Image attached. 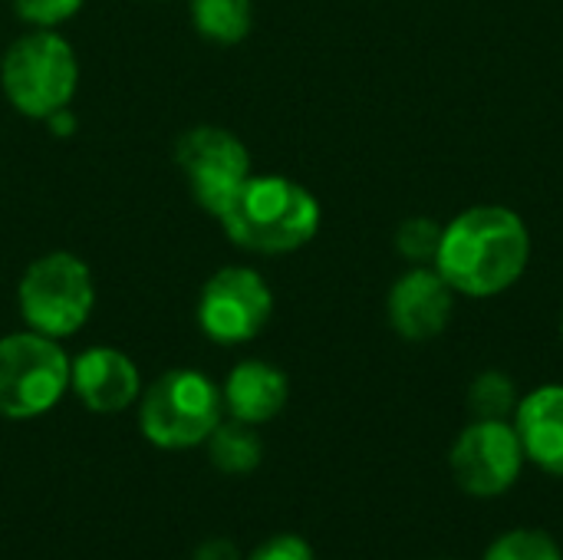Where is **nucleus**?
<instances>
[{
    "instance_id": "obj_2",
    "label": "nucleus",
    "mask_w": 563,
    "mask_h": 560,
    "mask_svg": "<svg viewBox=\"0 0 563 560\" xmlns=\"http://www.w3.org/2000/svg\"><path fill=\"white\" fill-rule=\"evenodd\" d=\"M320 201L310 188L284 175H247L218 211L224 234L254 254H290L320 231Z\"/></svg>"
},
{
    "instance_id": "obj_11",
    "label": "nucleus",
    "mask_w": 563,
    "mask_h": 560,
    "mask_svg": "<svg viewBox=\"0 0 563 560\" xmlns=\"http://www.w3.org/2000/svg\"><path fill=\"white\" fill-rule=\"evenodd\" d=\"M69 386L92 413L112 416L139 399V366L115 347H89L69 363Z\"/></svg>"
},
{
    "instance_id": "obj_20",
    "label": "nucleus",
    "mask_w": 563,
    "mask_h": 560,
    "mask_svg": "<svg viewBox=\"0 0 563 560\" xmlns=\"http://www.w3.org/2000/svg\"><path fill=\"white\" fill-rule=\"evenodd\" d=\"M247 560H317L313 548L300 538V535H277L271 541H264Z\"/></svg>"
},
{
    "instance_id": "obj_5",
    "label": "nucleus",
    "mask_w": 563,
    "mask_h": 560,
    "mask_svg": "<svg viewBox=\"0 0 563 560\" xmlns=\"http://www.w3.org/2000/svg\"><path fill=\"white\" fill-rule=\"evenodd\" d=\"M221 389L198 370H168L158 376L139 409L142 436L158 449H195L221 422Z\"/></svg>"
},
{
    "instance_id": "obj_10",
    "label": "nucleus",
    "mask_w": 563,
    "mask_h": 560,
    "mask_svg": "<svg viewBox=\"0 0 563 560\" xmlns=\"http://www.w3.org/2000/svg\"><path fill=\"white\" fill-rule=\"evenodd\" d=\"M452 310L455 290L429 264H416L412 271H406L386 297L389 327L409 343H426L445 333Z\"/></svg>"
},
{
    "instance_id": "obj_3",
    "label": "nucleus",
    "mask_w": 563,
    "mask_h": 560,
    "mask_svg": "<svg viewBox=\"0 0 563 560\" xmlns=\"http://www.w3.org/2000/svg\"><path fill=\"white\" fill-rule=\"evenodd\" d=\"M0 86L26 119H49L66 109L79 86V63L69 40L43 26L20 36L0 59Z\"/></svg>"
},
{
    "instance_id": "obj_13",
    "label": "nucleus",
    "mask_w": 563,
    "mask_h": 560,
    "mask_svg": "<svg viewBox=\"0 0 563 560\" xmlns=\"http://www.w3.org/2000/svg\"><path fill=\"white\" fill-rule=\"evenodd\" d=\"M290 396V383L284 376V370H277L274 363L264 360H244L228 373V383L221 389L224 409L231 413V419L247 422V426H261L271 422Z\"/></svg>"
},
{
    "instance_id": "obj_9",
    "label": "nucleus",
    "mask_w": 563,
    "mask_h": 560,
    "mask_svg": "<svg viewBox=\"0 0 563 560\" xmlns=\"http://www.w3.org/2000/svg\"><path fill=\"white\" fill-rule=\"evenodd\" d=\"M175 162L191 185L195 201L218 218L241 182L251 175L247 145L221 125H195L175 145Z\"/></svg>"
},
{
    "instance_id": "obj_15",
    "label": "nucleus",
    "mask_w": 563,
    "mask_h": 560,
    "mask_svg": "<svg viewBox=\"0 0 563 560\" xmlns=\"http://www.w3.org/2000/svg\"><path fill=\"white\" fill-rule=\"evenodd\" d=\"M191 20L205 40L234 46L251 33L254 7L251 0H191Z\"/></svg>"
},
{
    "instance_id": "obj_17",
    "label": "nucleus",
    "mask_w": 563,
    "mask_h": 560,
    "mask_svg": "<svg viewBox=\"0 0 563 560\" xmlns=\"http://www.w3.org/2000/svg\"><path fill=\"white\" fill-rule=\"evenodd\" d=\"M482 560H563V551L548 531L515 528L495 538Z\"/></svg>"
},
{
    "instance_id": "obj_4",
    "label": "nucleus",
    "mask_w": 563,
    "mask_h": 560,
    "mask_svg": "<svg viewBox=\"0 0 563 560\" xmlns=\"http://www.w3.org/2000/svg\"><path fill=\"white\" fill-rule=\"evenodd\" d=\"M16 307L30 330L63 340L86 327L96 307V284L82 257L53 251L36 257L16 287Z\"/></svg>"
},
{
    "instance_id": "obj_16",
    "label": "nucleus",
    "mask_w": 563,
    "mask_h": 560,
    "mask_svg": "<svg viewBox=\"0 0 563 560\" xmlns=\"http://www.w3.org/2000/svg\"><path fill=\"white\" fill-rule=\"evenodd\" d=\"M518 403V383L501 370H485L468 386V409L475 419H511Z\"/></svg>"
},
{
    "instance_id": "obj_8",
    "label": "nucleus",
    "mask_w": 563,
    "mask_h": 560,
    "mask_svg": "<svg viewBox=\"0 0 563 560\" xmlns=\"http://www.w3.org/2000/svg\"><path fill=\"white\" fill-rule=\"evenodd\" d=\"M274 314L271 284L251 267H221L198 297V327L208 340L234 347L254 340Z\"/></svg>"
},
{
    "instance_id": "obj_14",
    "label": "nucleus",
    "mask_w": 563,
    "mask_h": 560,
    "mask_svg": "<svg viewBox=\"0 0 563 560\" xmlns=\"http://www.w3.org/2000/svg\"><path fill=\"white\" fill-rule=\"evenodd\" d=\"M205 442H208L211 465L224 475H251L264 459V446H261L254 426L238 422V419L218 422Z\"/></svg>"
},
{
    "instance_id": "obj_1",
    "label": "nucleus",
    "mask_w": 563,
    "mask_h": 560,
    "mask_svg": "<svg viewBox=\"0 0 563 560\" xmlns=\"http://www.w3.org/2000/svg\"><path fill=\"white\" fill-rule=\"evenodd\" d=\"M531 261V234L518 211L475 205L442 224L435 271L462 297H498L521 281Z\"/></svg>"
},
{
    "instance_id": "obj_21",
    "label": "nucleus",
    "mask_w": 563,
    "mask_h": 560,
    "mask_svg": "<svg viewBox=\"0 0 563 560\" xmlns=\"http://www.w3.org/2000/svg\"><path fill=\"white\" fill-rule=\"evenodd\" d=\"M195 560H241V554L228 538H211L195 551Z\"/></svg>"
},
{
    "instance_id": "obj_23",
    "label": "nucleus",
    "mask_w": 563,
    "mask_h": 560,
    "mask_svg": "<svg viewBox=\"0 0 563 560\" xmlns=\"http://www.w3.org/2000/svg\"><path fill=\"white\" fill-rule=\"evenodd\" d=\"M561 337H563V317H561Z\"/></svg>"
},
{
    "instance_id": "obj_22",
    "label": "nucleus",
    "mask_w": 563,
    "mask_h": 560,
    "mask_svg": "<svg viewBox=\"0 0 563 560\" xmlns=\"http://www.w3.org/2000/svg\"><path fill=\"white\" fill-rule=\"evenodd\" d=\"M43 122H46V125H49V132H53V135H59V139H63V135H69V132L76 129V116L69 112V106H66V109H59V112H53V116H49V119H43Z\"/></svg>"
},
{
    "instance_id": "obj_19",
    "label": "nucleus",
    "mask_w": 563,
    "mask_h": 560,
    "mask_svg": "<svg viewBox=\"0 0 563 560\" xmlns=\"http://www.w3.org/2000/svg\"><path fill=\"white\" fill-rule=\"evenodd\" d=\"M82 3L86 0H13V10L20 20L53 30V26L66 23L69 17H76L82 10Z\"/></svg>"
},
{
    "instance_id": "obj_18",
    "label": "nucleus",
    "mask_w": 563,
    "mask_h": 560,
    "mask_svg": "<svg viewBox=\"0 0 563 560\" xmlns=\"http://www.w3.org/2000/svg\"><path fill=\"white\" fill-rule=\"evenodd\" d=\"M439 244H442V224L426 215L406 218L396 231V251L412 264H432Z\"/></svg>"
},
{
    "instance_id": "obj_12",
    "label": "nucleus",
    "mask_w": 563,
    "mask_h": 560,
    "mask_svg": "<svg viewBox=\"0 0 563 560\" xmlns=\"http://www.w3.org/2000/svg\"><path fill=\"white\" fill-rule=\"evenodd\" d=\"M515 432L525 459L541 472L563 479V386L548 383L521 396L515 409Z\"/></svg>"
},
{
    "instance_id": "obj_7",
    "label": "nucleus",
    "mask_w": 563,
    "mask_h": 560,
    "mask_svg": "<svg viewBox=\"0 0 563 560\" xmlns=\"http://www.w3.org/2000/svg\"><path fill=\"white\" fill-rule=\"evenodd\" d=\"M525 449L511 419H475L459 432L449 452L455 485L472 498H501L525 469Z\"/></svg>"
},
{
    "instance_id": "obj_6",
    "label": "nucleus",
    "mask_w": 563,
    "mask_h": 560,
    "mask_svg": "<svg viewBox=\"0 0 563 560\" xmlns=\"http://www.w3.org/2000/svg\"><path fill=\"white\" fill-rule=\"evenodd\" d=\"M66 350L36 330L0 337V416L36 419L69 389Z\"/></svg>"
}]
</instances>
